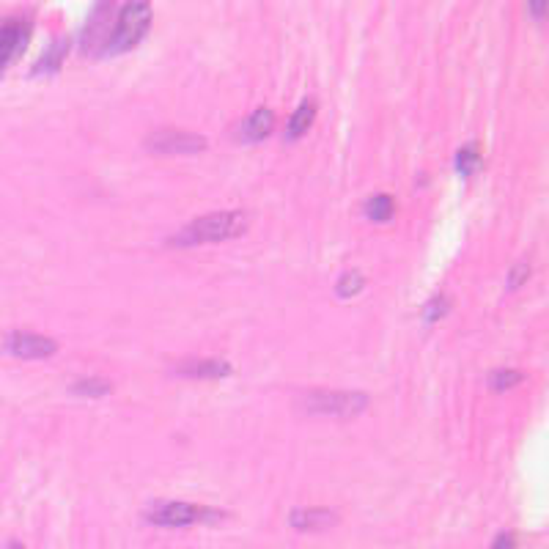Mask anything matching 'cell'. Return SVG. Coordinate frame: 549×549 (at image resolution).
Wrapping results in <instances>:
<instances>
[{"mask_svg": "<svg viewBox=\"0 0 549 549\" xmlns=\"http://www.w3.org/2000/svg\"><path fill=\"white\" fill-rule=\"evenodd\" d=\"M248 228V215L245 212H215L201 220H195L187 228H182L176 237L171 239L173 245H201V242H220V239H231L245 234Z\"/></svg>", "mask_w": 549, "mask_h": 549, "instance_id": "6da1fadb", "label": "cell"}, {"mask_svg": "<svg viewBox=\"0 0 549 549\" xmlns=\"http://www.w3.org/2000/svg\"><path fill=\"white\" fill-rule=\"evenodd\" d=\"M149 25H151L149 3H130V6H124V11L119 14V22H116V28L110 31V39L102 53L119 55L124 53V50H132V47L143 39V33L149 31Z\"/></svg>", "mask_w": 549, "mask_h": 549, "instance_id": "7a4b0ae2", "label": "cell"}, {"mask_svg": "<svg viewBox=\"0 0 549 549\" xmlns=\"http://www.w3.org/2000/svg\"><path fill=\"white\" fill-rule=\"evenodd\" d=\"M368 396L363 393H327V390H316L305 399V410L308 412H324V415H341V418H349V415H357V412L366 410Z\"/></svg>", "mask_w": 549, "mask_h": 549, "instance_id": "3957f363", "label": "cell"}, {"mask_svg": "<svg viewBox=\"0 0 549 549\" xmlns=\"http://www.w3.org/2000/svg\"><path fill=\"white\" fill-rule=\"evenodd\" d=\"M223 517L220 511L206 506H193V503H165L154 514L151 522L154 525H165V528H184V525H195V522H209V519Z\"/></svg>", "mask_w": 549, "mask_h": 549, "instance_id": "277c9868", "label": "cell"}, {"mask_svg": "<svg viewBox=\"0 0 549 549\" xmlns=\"http://www.w3.org/2000/svg\"><path fill=\"white\" fill-rule=\"evenodd\" d=\"M31 39V22L22 17H9L0 22V77L17 61V55L28 47Z\"/></svg>", "mask_w": 549, "mask_h": 549, "instance_id": "5b68a950", "label": "cell"}, {"mask_svg": "<svg viewBox=\"0 0 549 549\" xmlns=\"http://www.w3.org/2000/svg\"><path fill=\"white\" fill-rule=\"evenodd\" d=\"M6 349H9L14 357H22V360H33V357H50L58 352V344L53 338H44V335L36 333H11L6 338Z\"/></svg>", "mask_w": 549, "mask_h": 549, "instance_id": "8992f818", "label": "cell"}, {"mask_svg": "<svg viewBox=\"0 0 549 549\" xmlns=\"http://www.w3.org/2000/svg\"><path fill=\"white\" fill-rule=\"evenodd\" d=\"M149 149L154 151H201L206 149V138L190 132H157L149 138Z\"/></svg>", "mask_w": 549, "mask_h": 549, "instance_id": "52a82bcc", "label": "cell"}, {"mask_svg": "<svg viewBox=\"0 0 549 549\" xmlns=\"http://www.w3.org/2000/svg\"><path fill=\"white\" fill-rule=\"evenodd\" d=\"M113 9V6H99L97 11H94V17L88 20V28H86V39H83V50L86 53H102L105 50V44H108L110 39V20H108V11Z\"/></svg>", "mask_w": 549, "mask_h": 549, "instance_id": "ba28073f", "label": "cell"}, {"mask_svg": "<svg viewBox=\"0 0 549 549\" xmlns=\"http://www.w3.org/2000/svg\"><path fill=\"white\" fill-rule=\"evenodd\" d=\"M272 127H275V113H272L270 108H261L256 110L250 119L242 121V127H239V138L253 143V140L267 138V135L272 132Z\"/></svg>", "mask_w": 549, "mask_h": 549, "instance_id": "9c48e42d", "label": "cell"}, {"mask_svg": "<svg viewBox=\"0 0 549 549\" xmlns=\"http://www.w3.org/2000/svg\"><path fill=\"white\" fill-rule=\"evenodd\" d=\"M176 371L184 374V377L217 379V377H228V374H231V366H228L226 360H184V363L176 366Z\"/></svg>", "mask_w": 549, "mask_h": 549, "instance_id": "30bf717a", "label": "cell"}, {"mask_svg": "<svg viewBox=\"0 0 549 549\" xmlns=\"http://www.w3.org/2000/svg\"><path fill=\"white\" fill-rule=\"evenodd\" d=\"M338 517L335 511H327V508H308V511H291V525L300 530H319L335 525Z\"/></svg>", "mask_w": 549, "mask_h": 549, "instance_id": "8fae6325", "label": "cell"}, {"mask_svg": "<svg viewBox=\"0 0 549 549\" xmlns=\"http://www.w3.org/2000/svg\"><path fill=\"white\" fill-rule=\"evenodd\" d=\"M66 50H69V39H55V42L50 44V50L33 64L31 75H55V72L61 69V64H64Z\"/></svg>", "mask_w": 549, "mask_h": 549, "instance_id": "7c38bea8", "label": "cell"}, {"mask_svg": "<svg viewBox=\"0 0 549 549\" xmlns=\"http://www.w3.org/2000/svg\"><path fill=\"white\" fill-rule=\"evenodd\" d=\"M313 119H316V102H313V99H305L300 108L294 110V116L289 119V124H286V140H297L300 135H305Z\"/></svg>", "mask_w": 549, "mask_h": 549, "instance_id": "4fadbf2b", "label": "cell"}, {"mask_svg": "<svg viewBox=\"0 0 549 549\" xmlns=\"http://www.w3.org/2000/svg\"><path fill=\"white\" fill-rule=\"evenodd\" d=\"M393 212H396V204H393V198H390V195H374V198L366 204V215L371 217V220H377V223L390 220Z\"/></svg>", "mask_w": 549, "mask_h": 549, "instance_id": "5bb4252c", "label": "cell"}, {"mask_svg": "<svg viewBox=\"0 0 549 549\" xmlns=\"http://www.w3.org/2000/svg\"><path fill=\"white\" fill-rule=\"evenodd\" d=\"M481 165V154H478V146L475 143H467L459 154H456V171L462 176H470L473 171H478Z\"/></svg>", "mask_w": 549, "mask_h": 549, "instance_id": "9a60e30c", "label": "cell"}, {"mask_svg": "<svg viewBox=\"0 0 549 549\" xmlns=\"http://www.w3.org/2000/svg\"><path fill=\"white\" fill-rule=\"evenodd\" d=\"M72 390L83 393V396H108V393H113V385L108 379H80L72 385Z\"/></svg>", "mask_w": 549, "mask_h": 549, "instance_id": "2e32d148", "label": "cell"}, {"mask_svg": "<svg viewBox=\"0 0 549 549\" xmlns=\"http://www.w3.org/2000/svg\"><path fill=\"white\" fill-rule=\"evenodd\" d=\"M366 286V280H363V275L360 272H346L344 278L338 280V297H355L357 291Z\"/></svg>", "mask_w": 549, "mask_h": 549, "instance_id": "e0dca14e", "label": "cell"}, {"mask_svg": "<svg viewBox=\"0 0 549 549\" xmlns=\"http://www.w3.org/2000/svg\"><path fill=\"white\" fill-rule=\"evenodd\" d=\"M519 382H522V374H519V371H495L492 379H489V385H492L495 390L514 388V385H519Z\"/></svg>", "mask_w": 549, "mask_h": 549, "instance_id": "ac0fdd59", "label": "cell"}, {"mask_svg": "<svg viewBox=\"0 0 549 549\" xmlns=\"http://www.w3.org/2000/svg\"><path fill=\"white\" fill-rule=\"evenodd\" d=\"M445 311H448V302L442 300V297H434V300L429 302V308H426V319L434 322V319H440Z\"/></svg>", "mask_w": 549, "mask_h": 549, "instance_id": "d6986e66", "label": "cell"}, {"mask_svg": "<svg viewBox=\"0 0 549 549\" xmlns=\"http://www.w3.org/2000/svg\"><path fill=\"white\" fill-rule=\"evenodd\" d=\"M492 549H517V536L514 533H500Z\"/></svg>", "mask_w": 549, "mask_h": 549, "instance_id": "ffe728a7", "label": "cell"}, {"mask_svg": "<svg viewBox=\"0 0 549 549\" xmlns=\"http://www.w3.org/2000/svg\"><path fill=\"white\" fill-rule=\"evenodd\" d=\"M525 272H530V270H528V264H519L517 270H514V278H511V289H514V286H519V283H522V280L528 278V275H525Z\"/></svg>", "mask_w": 549, "mask_h": 549, "instance_id": "44dd1931", "label": "cell"}, {"mask_svg": "<svg viewBox=\"0 0 549 549\" xmlns=\"http://www.w3.org/2000/svg\"><path fill=\"white\" fill-rule=\"evenodd\" d=\"M9 549H22V544H17V541H14V544H9Z\"/></svg>", "mask_w": 549, "mask_h": 549, "instance_id": "7402d4cb", "label": "cell"}]
</instances>
